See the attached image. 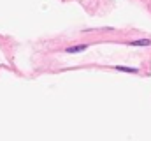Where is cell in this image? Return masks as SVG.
<instances>
[{"label": "cell", "mask_w": 151, "mask_h": 141, "mask_svg": "<svg viewBox=\"0 0 151 141\" xmlns=\"http://www.w3.org/2000/svg\"><path fill=\"white\" fill-rule=\"evenodd\" d=\"M86 50V44H81V46H72V48H67L69 53H77V51H83Z\"/></svg>", "instance_id": "1"}, {"label": "cell", "mask_w": 151, "mask_h": 141, "mask_svg": "<svg viewBox=\"0 0 151 141\" xmlns=\"http://www.w3.org/2000/svg\"><path fill=\"white\" fill-rule=\"evenodd\" d=\"M134 46H148V44H151L149 41H135V42H132Z\"/></svg>", "instance_id": "2"}]
</instances>
